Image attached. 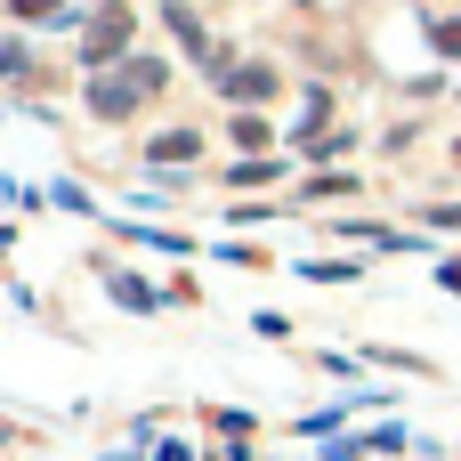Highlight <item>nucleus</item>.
Returning a JSON list of instances; mask_svg holds the SVG:
<instances>
[{"label": "nucleus", "instance_id": "obj_1", "mask_svg": "<svg viewBox=\"0 0 461 461\" xmlns=\"http://www.w3.org/2000/svg\"><path fill=\"white\" fill-rule=\"evenodd\" d=\"M154 89H162V65H154V57H130L122 73H97V81H89V105H97L105 122H122V113H138Z\"/></svg>", "mask_w": 461, "mask_h": 461}, {"label": "nucleus", "instance_id": "obj_2", "mask_svg": "<svg viewBox=\"0 0 461 461\" xmlns=\"http://www.w3.org/2000/svg\"><path fill=\"white\" fill-rule=\"evenodd\" d=\"M122 49H130V16H122V8H105V16L81 32V57H89V65H113Z\"/></svg>", "mask_w": 461, "mask_h": 461}, {"label": "nucleus", "instance_id": "obj_3", "mask_svg": "<svg viewBox=\"0 0 461 461\" xmlns=\"http://www.w3.org/2000/svg\"><path fill=\"white\" fill-rule=\"evenodd\" d=\"M227 97H235V105L276 97V65H227Z\"/></svg>", "mask_w": 461, "mask_h": 461}, {"label": "nucleus", "instance_id": "obj_4", "mask_svg": "<svg viewBox=\"0 0 461 461\" xmlns=\"http://www.w3.org/2000/svg\"><path fill=\"white\" fill-rule=\"evenodd\" d=\"M227 130H235V146H243V154H259V146H267V138H276V130H267V122H259V113H235V122H227Z\"/></svg>", "mask_w": 461, "mask_h": 461}, {"label": "nucleus", "instance_id": "obj_5", "mask_svg": "<svg viewBox=\"0 0 461 461\" xmlns=\"http://www.w3.org/2000/svg\"><path fill=\"white\" fill-rule=\"evenodd\" d=\"M194 146H203V138H194V130H170V138H154V162H186V154H194Z\"/></svg>", "mask_w": 461, "mask_h": 461}, {"label": "nucleus", "instance_id": "obj_6", "mask_svg": "<svg viewBox=\"0 0 461 461\" xmlns=\"http://www.w3.org/2000/svg\"><path fill=\"white\" fill-rule=\"evenodd\" d=\"M16 16H57V0H16Z\"/></svg>", "mask_w": 461, "mask_h": 461}, {"label": "nucleus", "instance_id": "obj_7", "mask_svg": "<svg viewBox=\"0 0 461 461\" xmlns=\"http://www.w3.org/2000/svg\"><path fill=\"white\" fill-rule=\"evenodd\" d=\"M446 227H461V203H454V211H446Z\"/></svg>", "mask_w": 461, "mask_h": 461}]
</instances>
